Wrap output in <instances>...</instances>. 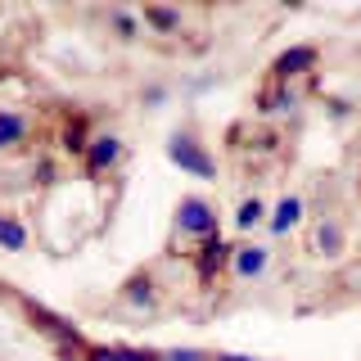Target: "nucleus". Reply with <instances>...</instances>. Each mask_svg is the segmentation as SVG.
Wrapping results in <instances>:
<instances>
[{
    "mask_svg": "<svg viewBox=\"0 0 361 361\" xmlns=\"http://www.w3.org/2000/svg\"><path fill=\"white\" fill-rule=\"evenodd\" d=\"M289 104H293V90H289L285 82L267 86L262 95H257V109H262V113H280V109H289Z\"/></svg>",
    "mask_w": 361,
    "mask_h": 361,
    "instance_id": "obj_10",
    "label": "nucleus"
},
{
    "mask_svg": "<svg viewBox=\"0 0 361 361\" xmlns=\"http://www.w3.org/2000/svg\"><path fill=\"white\" fill-rule=\"evenodd\" d=\"M27 140V118L14 109H0V149H14Z\"/></svg>",
    "mask_w": 361,
    "mask_h": 361,
    "instance_id": "obj_7",
    "label": "nucleus"
},
{
    "mask_svg": "<svg viewBox=\"0 0 361 361\" xmlns=\"http://www.w3.org/2000/svg\"><path fill=\"white\" fill-rule=\"evenodd\" d=\"M145 23L158 32H176L180 27V9H167V5H145Z\"/></svg>",
    "mask_w": 361,
    "mask_h": 361,
    "instance_id": "obj_11",
    "label": "nucleus"
},
{
    "mask_svg": "<svg viewBox=\"0 0 361 361\" xmlns=\"http://www.w3.org/2000/svg\"><path fill=\"white\" fill-rule=\"evenodd\" d=\"M316 244H321L325 253H338V248H343V231H338L334 221H321V231H316Z\"/></svg>",
    "mask_w": 361,
    "mask_h": 361,
    "instance_id": "obj_14",
    "label": "nucleus"
},
{
    "mask_svg": "<svg viewBox=\"0 0 361 361\" xmlns=\"http://www.w3.org/2000/svg\"><path fill=\"white\" fill-rule=\"evenodd\" d=\"M118 158H122V140H118V135H109V131L90 135V145H86V172H90V176L118 167Z\"/></svg>",
    "mask_w": 361,
    "mask_h": 361,
    "instance_id": "obj_3",
    "label": "nucleus"
},
{
    "mask_svg": "<svg viewBox=\"0 0 361 361\" xmlns=\"http://www.w3.org/2000/svg\"><path fill=\"white\" fill-rule=\"evenodd\" d=\"M298 217H302V199L298 195H285V199L276 203V212H271V231L285 235L289 226H298Z\"/></svg>",
    "mask_w": 361,
    "mask_h": 361,
    "instance_id": "obj_8",
    "label": "nucleus"
},
{
    "mask_svg": "<svg viewBox=\"0 0 361 361\" xmlns=\"http://www.w3.org/2000/svg\"><path fill=\"white\" fill-rule=\"evenodd\" d=\"M262 217H267L262 199H244L240 208H235V226H240V231H253V226H262Z\"/></svg>",
    "mask_w": 361,
    "mask_h": 361,
    "instance_id": "obj_12",
    "label": "nucleus"
},
{
    "mask_svg": "<svg viewBox=\"0 0 361 361\" xmlns=\"http://www.w3.org/2000/svg\"><path fill=\"white\" fill-rule=\"evenodd\" d=\"M0 248H9V253H23V248H27V231H23V221L9 217V212H0Z\"/></svg>",
    "mask_w": 361,
    "mask_h": 361,
    "instance_id": "obj_9",
    "label": "nucleus"
},
{
    "mask_svg": "<svg viewBox=\"0 0 361 361\" xmlns=\"http://www.w3.org/2000/svg\"><path fill=\"white\" fill-rule=\"evenodd\" d=\"M167 158H172L180 172L217 176V163H212L208 145H199V135H195V131H172V140H167Z\"/></svg>",
    "mask_w": 361,
    "mask_h": 361,
    "instance_id": "obj_2",
    "label": "nucleus"
},
{
    "mask_svg": "<svg viewBox=\"0 0 361 361\" xmlns=\"http://www.w3.org/2000/svg\"><path fill=\"white\" fill-rule=\"evenodd\" d=\"M307 68H316V50H312V45H293V50H285L276 63H271V77L289 86L293 77H298V73H307Z\"/></svg>",
    "mask_w": 361,
    "mask_h": 361,
    "instance_id": "obj_4",
    "label": "nucleus"
},
{
    "mask_svg": "<svg viewBox=\"0 0 361 361\" xmlns=\"http://www.w3.org/2000/svg\"><path fill=\"white\" fill-rule=\"evenodd\" d=\"M122 298L135 302V307H154V285L149 280H131V285L122 289Z\"/></svg>",
    "mask_w": 361,
    "mask_h": 361,
    "instance_id": "obj_13",
    "label": "nucleus"
},
{
    "mask_svg": "<svg viewBox=\"0 0 361 361\" xmlns=\"http://www.w3.org/2000/svg\"><path fill=\"white\" fill-rule=\"evenodd\" d=\"M231 257H235V248L226 244L221 235H217V240H208V244L199 248V257H195V267H199V280H203V285H212V276H217V271H221L226 262H231Z\"/></svg>",
    "mask_w": 361,
    "mask_h": 361,
    "instance_id": "obj_5",
    "label": "nucleus"
},
{
    "mask_svg": "<svg viewBox=\"0 0 361 361\" xmlns=\"http://www.w3.org/2000/svg\"><path fill=\"white\" fill-rule=\"evenodd\" d=\"M109 18H113V27H118L122 37H135V23H131V14H122V9H113Z\"/></svg>",
    "mask_w": 361,
    "mask_h": 361,
    "instance_id": "obj_15",
    "label": "nucleus"
},
{
    "mask_svg": "<svg viewBox=\"0 0 361 361\" xmlns=\"http://www.w3.org/2000/svg\"><path fill=\"white\" fill-rule=\"evenodd\" d=\"M176 231L190 235V240H217V208H212L203 195H185L176 203Z\"/></svg>",
    "mask_w": 361,
    "mask_h": 361,
    "instance_id": "obj_1",
    "label": "nucleus"
},
{
    "mask_svg": "<svg viewBox=\"0 0 361 361\" xmlns=\"http://www.w3.org/2000/svg\"><path fill=\"white\" fill-rule=\"evenodd\" d=\"M231 267H235V276H240V280L262 276V271H267V248H262V244H244V248H235Z\"/></svg>",
    "mask_w": 361,
    "mask_h": 361,
    "instance_id": "obj_6",
    "label": "nucleus"
}]
</instances>
